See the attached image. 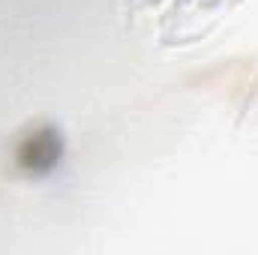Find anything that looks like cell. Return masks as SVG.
<instances>
[{
    "instance_id": "cell-1",
    "label": "cell",
    "mask_w": 258,
    "mask_h": 255,
    "mask_svg": "<svg viewBox=\"0 0 258 255\" xmlns=\"http://www.w3.org/2000/svg\"><path fill=\"white\" fill-rule=\"evenodd\" d=\"M60 138L54 129H36L18 144V165L27 171H48L60 162Z\"/></svg>"
}]
</instances>
